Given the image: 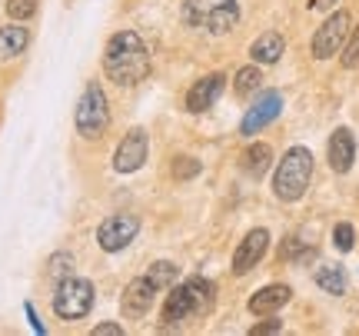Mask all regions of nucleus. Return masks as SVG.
Segmentation results:
<instances>
[{"label": "nucleus", "mask_w": 359, "mask_h": 336, "mask_svg": "<svg viewBox=\"0 0 359 336\" xmlns=\"http://www.w3.org/2000/svg\"><path fill=\"white\" fill-rule=\"evenodd\" d=\"M190 316H200V303L193 297L190 283H180L170 290L167 303H163V320L167 323H180V320H190Z\"/></svg>", "instance_id": "nucleus-13"}, {"label": "nucleus", "mask_w": 359, "mask_h": 336, "mask_svg": "<svg viewBox=\"0 0 359 336\" xmlns=\"http://www.w3.org/2000/svg\"><path fill=\"white\" fill-rule=\"evenodd\" d=\"M309 180H313V154L306 147H290L276 173H273V194L280 196L283 203H296L306 194Z\"/></svg>", "instance_id": "nucleus-2"}, {"label": "nucleus", "mask_w": 359, "mask_h": 336, "mask_svg": "<svg viewBox=\"0 0 359 336\" xmlns=\"http://www.w3.org/2000/svg\"><path fill=\"white\" fill-rule=\"evenodd\" d=\"M353 160H356V137H353V130L339 127L330 137V167L336 173H349Z\"/></svg>", "instance_id": "nucleus-14"}, {"label": "nucleus", "mask_w": 359, "mask_h": 336, "mask_svg": "<svg viewBox=\"0 0 359 336\" xmlns=\"http://www.w3.org/2000/svg\"><path fill=\"white\" fill-rule=\"evenodd\" d=\"M266 246H269V230H263V227L250 230L243 236V243L236 246V253H233V273H236V276L250 273L259 263V260H263Z\"/></svg>", "instance_id": "nucleus-10"}, {"label": "nucleus", "mask_w": 359, "mask_h": 336, "mask_svg": "<svg viewBox=\"0 0 359 336\" xmlns=\"http://www.w3.org/2000/svg\"><path fill=\"white\" fill-rule=\"evenodd\" d=\"M343 57H339V60H343V67H346V70H353V67H359V27H353V34H349V40L346 43H343Z\"/></svg>", "instance_id": "nucleus-24"}, {"label": "nucleus", "mask_w": 359, "mask_h": 336, "mask_svg": "<svg viewBox=\"0 0 359 336\" xmlns=\"http://www.w3.org/2000/svg\"><path fill=\"white\" fill-rule=\"evenodd\" d=\"M290 297H293V290H290L286 283L263 286L259 293H253V297H250V313H253V316H269V313L283 310V307L290 303Z\"/></svg>", "instance_id": "nucleus-15"}, {"label": "nucleus", "mask_w": 359, "mask_h": 336, "mask_svg": "<svg viewBox=\"0 0 359 336\" xmlns=\"http://www.w3.org/2000/svg\"><path fill=\"white\" fill-rule=\"evenodd\" d=\"M93 310V283L90 280H80V276H67L57 283V293H53V313L60 320H80Z\"/></svg>", "instance_id": "nucleus-5"}, {"label": "nucleus", "mask_w": 359, "mask_h": 336, "mask_svg": "<svg viewBox=\"0 0 359 336\" xmlns=\"http://www.w3.org/2000/svg\"><path fill=\"white\" fill-rule=\"evenodd\" d=\"M316 286L323 293H333V297H343L346 293V270L339 263H323L316 270Z\"/></svg>", "instance_id": "nucleus-18"}, {"label": "nucleus", "mask_w": 359, "mask_h": 336, "mask_svg": "<svg viewBox=\"0 0 359 336\" xmlns=\"http://www.w3.org/2000/svg\"><path fill=\"white\" fill-rule=\"evenodd\" d=\"M183 20L196 27V30L223 37L240 24V4L236 0H187L183 4Z\"/></svg>", "instance_id": "nucleus-3"}, {"label": "nucleus", "mask_w": 359, "mask_h": 336, "mask_svg": "<svg viewBox=\"0 0 359 336\" xmlns=\"http://www.w3.org/2000/svg\"><path fill=\"white\" fill-rule=\"evenodd\" d=\"M259 83H263V74H259V67H240L236 70V80H233V90L246 97V93L259 90Z\"/></svg>", "instance_id": "nucleus-20"}, {"label": "nucleus", "mask_w": 359, "mask_h": 336, "mask_svg": "<svg viewBox=\"0 0 359 336\" xmlns=\"http://www.w3.org/2000/svg\"><path fill=\"white\" fill-rule=\"evenodd\" d=\"M137 233H140V220H137V217L116 213V217H107V220L100 223L97 243H100V250H107V253H120V250H127V246L137 240Z\"/></svg>", "instance_id": "nucleus-7"}, {"label": "nucleus", "mask_w": 359, "mask_h": 336, "mask_svg": "<svg viewBox=\"0 0 359 336\" xmlns=\"http://www.w3.org/2000/svg\"><path fill=\"white\" fill-rule=\"evenodd\" d=\"M200 173V160L196 156H180L177 163H173V177L177 180H193Z\"/></svg>", "instance_id": "nucleus-26"}, {"label": "nucleus", "mask_w": 359, "mask_h": 336, "mask_svg": "<svg viewBox=\"0 0 359 336\" xmlns=\"http://www.w3.org/2000/svg\"><path fill=\"white\" fill-rule=\"evenodd\" d=\"M283 326H280V320H269V323H257L253 330H250V336H266V333H280Z\"/></svg>", "instance_id": "nucleus-27"}, {"label": "nucleus", "mask_w": 359, "mask_h": 336, "mask_svg": "<svg viewBox=\"0 0 359 336\" xmlns=\"http://www.w3.org/2000/svg\"><path fill=\"white\" fill-rule=\"evenodd\" d=\"M336 0H309V11H330Z\"/></svg>", "instance_id": "nucleus-30"}, {"label": "nucleus", "mask_w": 359, "mask_h": 336, "mask_svg": "<svg viewBox=\"0 0 359 336\" xmlns=\"http://www.w3.org/2000/svg\"><path fill=\"white\" fill-rule=\"evenodd\" d=\"M333 243H336V250H339V253H349V250L356 246V230H353L349 223H336Z\"/></svg>", "instance_id": "nucleus-25"}, {"label": "nucleus", "mask_w": 359, "mask_h": 336, "mask_svg": "<svg viewBox=\"0 0 359 336\" xmlns=\"http://www.w3.org/2000/svg\"><path fill=\"white\" fill-rule=\"evenodd\" d=\"M123 330L116 323H100V326H93V336H120Z\"/></svg>", "instance_id": "nucleus-29"}, {"label": "nucleus", "mask_w": 359, "mask_h": 336, "mask_svg": "<svg viewBox=\"0 0 359 336\" xmlns=\"http://www.w3.org/2000/svg\"><path fill=\"white\" fill-rule=\"evenodd\" d=\"M147 150H150V140L143 130H130L123 140L116 143V154H114V170L116 173H137L147 160Z\"/></svg>", "instance_id": "nucleus-9"}, {"label": "nucleus", "mask_w": 359, "mask_h": 336, "mask_svg": "<svg viewBox=\"0 0 359 336\" xmlns=\"http://www.w3.org/2000/svg\"><path fill=\"white\" fill-rule=\"evenodd\" d=\"M47 273H50V280H67V276H74V257L70 253H53L50 263H47Z\"/></svg>", "instance_id": "nucleus-21"}, {"label": "nucleus", "mask_w": 359, "mask_h": 336, "mask_svg": "<svg viewBox=\"0 0 359 336\" xmlns=\"http://www.w3.org/2000/svg\"><path fill=\"white\" fill-rule=\"evenodd\" d=\"M156 290H160V286H156L150 276H137V280H130L127 293H123V316H130V320L147 316L150 307H154V300H156Z\"/></svg>", "instance_id": "nucleus-11"}, {"label": "nucleus", "mask_w": 359, "mask_h": 336, "mask_svg": "<svg viewBox=\"0 0 359 336\" xmlns=\"http://www.w3.org/2000/svg\"><path fill=\"white\" fill-rule=\"evenodd\" d=\"M147 276H150L156 286H170V283H177V267H173V263H167V260H160V263H154V267H150V273H147Z\"/></svg>", "instance_id": "nucleus-22"}, {"label": "nucleus", "mask_w": 359, "mask_h": 336, "mask_svg": "<svg viewBox=\"0 0 359 336\" xmlns=\"http://www.w3.org/2000/svg\"><path fill=\"white\" fill-rule=\"evenodd\" d=\"M74 127L83 140H100L107 127H110V107H107V93L100 90L97 80H90L74 110Z\"/></svg>", "instance_id": "nucleus-4"}, {"label": "nucleus", "mask_w": 359, "mask_h": 336, "mask_svg": "<svg viewBox=\"0 0 359 336\" xmlns=\"http://www.w3.org/2000/svg\"><path fill=\"white\" fill-rule=\"evenodd\" d=\"M349 11H336L330 13L326 20H323V27L313 34V57L316 60H330L333 53L343 51V43L349 40Z\"/></svg>", "instance_id": "nucleus-6"}, {"label": "nucleus", "mask_w": 359, "mask_h": 336, "mask_svg": "<svg viewBox=\"0 0 359 336\" xmlns=\"http://www.w3.org/2000/svg\"><path fill=\"white\" fill-rule=\"evenodd\" d=\"M269 160H273V150H269V143H253L250 150L243 154V167L250 177H263L269 170Z\"/></svg>", "instance_id": "nucleus-19"}, {"label": "nucleus", "mask_w": 359, "mask_h": 336, "mask_svg": "<svg viewBox=\"0 0 359 336\" xmlns=\"http://www.w3.org/2000/svg\"><path fill=\"white\" fill-rule=\"evenodd\" d=\"M27 316H30V326H34L37 333H43V323L37 320V313H34V307H30V303H27Z\"/></svg>", "instance_id": "nucleus-31"}, {"label": "nucleus", "mask_w": 359, "mask_h": 336, "mask_svg": "<svg viewBox=\"0 0 359 336\" xmlns=\"http://www.w3.org/2000/svg\"><path fill=\"white\" fill-rule=\"evenodd\" d=\"M299 250H303V243H299V240H290V243H283L280 257L283 260H293V257H299Z\"/></svg>", "instance_id": "nucleus-28"}, {"label": "nucleus", "mask_w": 359, "mask_h": 336, "mask_svg": "<svg viewBox=\"0 0 359 336\" xmlns=\"http://www.w3.org/2000/svg\"><path fill=\"white\" fill-rule=\"evenodd\" d=\"M223 87H226V77H223V74H206V77H200L190 87V93H187V110H190V114L210 110V107L219 100Z\"/></svg>", "instance_id": "nucleus-12"}, {"label": "nucleus", "mask_w": 359, "mask_h": 336, "mask_svg": "<svg viewBox=\"0 0 359 336\" xmlns=\"http://www.w3.org/2000/svg\"><path fill=\"white\" fill-rule=\"evenodd\" d=\"M37 4L40 0H7V13H11V20H30L34 13H37Z\"/></svg>", "instance_id": "nucleus-23"}, {"label": "nucleus", "mask_w": 359, "mask_h": 336, "mask_svg": "<svg viewBox=\"0 0 359 336\" xmlns=\"http://www.w3.org/2000/svg\"><path fill=\"white\" fill-rule=\"evenodd\" d=\"M27 43H30V34H27V27H20V20L0 27V60L20 57L27 51Z\"/></svg>", "instance_id": "nucleus-16"}, {"label": "nucleus", "mask_w": 359, "mask_h": 336, "mask_svg": "<svg viewBox=\"0 0 359 336\" xmlns=\"http://www.w3.org/2000/svg\"><path fill=\"white\" fill-rule=\"evenodd\" d=\"M280 110H283V93L280 90L259 93V100L250 107V110H246L243 123H240V133H243V137H253V133H259V130L269 127V123L280 116Z\"/></svg>", "instance_id": "nucleus-8"}, {"label": "nucleus", "mask_w": 359, "mask_h": 336, "mask_svg": "<svg viewBox=\"0 0 359 336\" xmlns=\"http://www.w3.org/2000/svg\"><path fill=\"white\" fill-rule=\"evenodd\" d=\"M103 70L120 87H137L150 77V53L137 30H120L103 47Z\"/></svg>", "instance_id": "nucleus-1"}, {"label": "nucleus", "mask_w": 359, "mask_h": 336, "mask_svg": "<svg viewBox=\"0 0 359 336\" xmlns=\"http://www.w3.org/2000/svg\"><path fill=\"white\" fill-rule=\"evenodd\" d=\"M283 51H286L283 37L276 34V30H266V34H259V37L253 40V47H250V57H253L257 64H276V60L283 57Z\"/></svg>", "instance_id": "nucleus-17"}]
</instances>
